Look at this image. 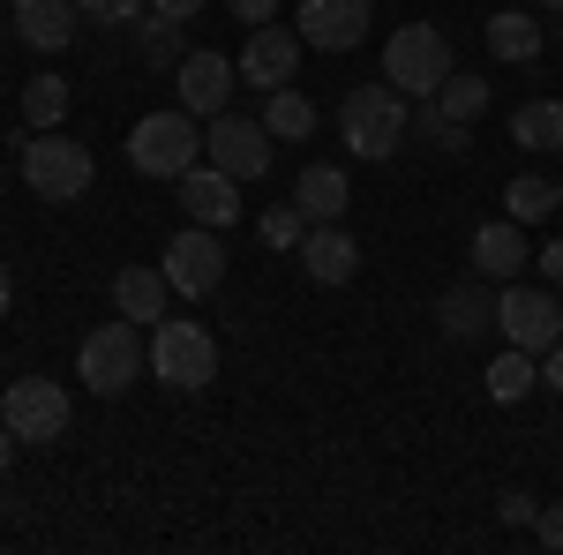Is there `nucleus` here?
<instances>
[{"label": "nucleus", "mask_w": 563, "mask_h": 555, "mask_svg": "<svg viewBox=\"0 0 563 555\" xmlns=\"http://www.w3.org/2000/svg\"><path fill=\"white\" fill-rule=\"evenodd\" d=\"M406 121H413V98L398 84H353L346 106H339V135H346L353 158H390L398 151V135H406Z\"/></svg>", "instance_id": "nucleus-1"}, {"label": "nucleus", "mask_w": 563, "mask_h": 555, "mask_svg": "<svg viewBox=\"0 0 563 555\" xmlns=\"http://www.w3.org/2000/svg\"><path fill=\"white\" fill-rule=\"evenodd\" d=\"M203 158V129H196V113L174 106V113H143L129 129V166L143 180H180V173Z\"/></svg>", "instance_id": "nucleus-2"}, {"label": "nucleus", "mask_w": 563, "mask_h": 555, "mask_svg": "<svg viewBox=\"0 0 563 555\" xmlns=\"http://www.w3.org/2000/svg\"><path fill=\"white\" fill-rule=\"evenodd\" d=\"M451 76V38L435 23H398L384 38V84H398L406 98H435Z\"/></svg>", "instance_id": "nucleus-3"}, {"label": "nucleus", "mask_w": 563, "mask_h": 555, "mask_svg": "<svg viewBox=\"0 0 563 555\" xmlns=\"http://www.w3.org/2000/svg\"><path fill=\"white\" fill-rule=\"evenodd\" d=\"M90 151L84 143H68L60 129H38V143H23V188L38 196V203H76L90 188Z\"/></svg>", "instance_id": "nucleus-4"}, {"label": "nucleus", "mask_w": 563, "mask_h": 555, "mask_svg": "<svg viewBox=\"0 0 563 555\" xmlns=\"http://www.w3.org/2000/svg\"><path fill=\"white\" fill-rule=\"evenodd\" d=\"M76 376H84V390H98V398H121L129 384H143V331H135L129 315H121V323H98L84 338V353H76Z\"/></svg>", "instance_id": "nucleus-5"}, {"label": "nucleus", "mask_w": 563, "mask_h": 555, "mask_svg": "<svg viewBox=\"0 0 563 555\" xmlns=\"http://www.w3.org/2000/svg\"><path fill=\"white\" fill-rule=\"evenodd\" d=\"M151 376L166 390H203L218 384V345L203 323H166L158 315V331H151Z\"/></svg>", "instance_id": "nucleus-6"}, {"label": "nucleus", "mask_w": 563, "mask_h": 555, "mask_svg": "<svg viewBox=\"0 0 563 555\" xmlns=\"http://www.w3.org/2000/svg\"><path fill=\"white\" fill-rule=\"evenodd\" d=\"M0 421L15 428V443H60L68 421H76V398L60 384H45V376H23V384H8V398H0Z\"/></svg>", "instance_id": "nucleus-7"}, {"label": "nucleus", "mask_w": 563, "mask_h": 555, "mask_svg": "<svg viewBox=\"0 0 563 555\" xmlns=\"http://www.w3.org/2000/svg\"><path fill=\"white\" fill-rule=\"evenodd\" d=\"M496 323H504V345H519V353H549L563 338V300L549 286H504L496 293Z\"/></svg>", "instance_id": "nucleus-8"}, {"label": "nucleus", "mask_w": 563, "mask_h": 555, "mask_svg": "<svg viewBox=\"0 0 563 555\" xmlns=\"http://www.w3.org/2000/svg\"><path fill=\"white\" fill-rule=\"evenodd\" d=\"M203 158L233 180H263L271 173V129L263 121H241V113H218L211 135H203Z\"/></svg>", "instance_id": "nucleus-9"}, {"label": "nucleus", "mask_w": 563, "mask_h": 555, "mask_svg": "<svg viewBox=\"0 0 563 555\" xmlns=\"http://www.w3.org/2000/svg\"><path fill=\"white\" fill-rule=\"evenodd\" d=\"M166 278H174V293H188V300H203L218 278H225V248H218L211 225H188V233L166 241Z\"/></svg>", "instance_id": "nucleus-10"}, {"label": "nucleus", "mask_w": 563, "mask_h": 555, "mask_svg": "<svg viewBox=\"0 0 563 555\" xmlns=\"http://www.w3.org/2000/svg\"><path fill=\"white\" fill-rule=\"evenodd\" d=\"M301 68V31H278V23H256L249 45H241V76L256 90H286Z\"/></svg>", "instance_id": "nucleus-11"}, {"label": "nucleus", "mask_w": 563, "mask_h": 555, "mask_svg": "<svg viewBox=\"0 0 563 555\" xmlns=\"http://www.w3.org/2000/svg\"><path fill=\"white\" fill-rule=\"evenodd\" d=\"M233 60L225 53H180V68H174V90H180V106L188 113H203V121H218L225 113V98H233Z\"/></svg>", "instance_id": "nucleus-12"}, {"label": "nucleus", "mask_w": 563, "mask_h": 555, "mask_svg": "<svg viewBox=\"0 0 563 555\" xmlns=\"http://www.w3.org/2000/svg\"><path fill=\"white\" fill-rule=\"evenodd\" d=\"M180 211L196 218V225H211V233H225V225L241 218V180H233V173H218L211 158H203V166H188V173H180Z\"/></svg>", "instance_id": "nucleus-13"}, {"label": "nucleus", "mask_w": 563, "mask_h": 555, "mask_svg": "<svg viewBox=\"0 0 563 555\" xmlns=\"http://www.w3.org/2000/svg\"><path fill=\"white\" fill-rule=\"evenodd\" d=\"M361 38H368V0H301V45L353 53Z\"/></svg>", "instance_id": "nucleus-14"}, {"label": "nucleus", "mask_w": 563, "mask_h": 555, "mask_svg": "<svg viewBox=\"0 0 563 555\" xmlns=\"http://www.w3.org/2000/svg\"><path fill=\"white\" fill-rule=\"evenodd\" d=\"M76 0H15L8 8V23H15V38L23 45H38V53H60V45L76 38Z\"/></svg>", "instance_id": "nucleus-15"}, {"label": "nucleus", "mask_w": 563, "mask_h": 555, "mask_svg": "<svg viewBox=\"0 0 563 555\" xmlns=\"http://www.w3.org/2000/svg\"><path fill=\"white\" fill-rule=\"evenodd\" d=\"M301 270L316 286H346L353 270H361V248H353L339 225H308L301 233Z\"/></svg>", "instance_id": "nucleus-16"}, {"label": "nucleus", "mask_w": 563, "mask_h": 555, "mask_svg": "<svg viewBox=\"0 0 563 555\" xmlns=\"http://www.w3.org/2000/svg\"><path fill=\"white\" fill-rule=\"evenodd\" d=\"M481 38H488V53H496V60H541L549 31H541L526 8H496V15L481 23Z\"/></svg>", "instance_id": "nucleus-17"}, {"label": "nucleus", "mask_w": 563, "mask_h": 555, "mask_svg": "<svg viewBox=\"0 0 563 555\" xmlns=\"http://www.w3.org/2000/svg\"><path fill=\"white\" fill-rule=\"evenodd\" d=\"M166 293H174V278H166V270H143V263H129V270L113 278V308H121L129 323H158V315H166Z\"/></svg>", "instance_id": "nucleus-18"}, {"label": "nucleus", "mask_w": 563, "mask_h": 555, "mask_svg": "<svg viewBox=\"0 0 563 555\" xmlns=\"http://www.w3.org/2000/svg\"><path fill=\"white\" fill-rule=\"evenodd\" d=\"M435 323H443V338H481L488 323H496V293L488 286H451V293L435 300Z\"/></svg>", "instance_id": "nucleus-19"}, {"label": "nucleus", "mask_w": 563, "mask_h": 555, "mask_svg": "<svg viewBox=\"0 0 563 555\" xmlns=\"http://www.w3.org/2000/svg\"><path fill=\"white\" fill-rule=\"evenodd\" d=\"M474 270H481V278H511V270H526L519 218H496V225H481V233H474Z\"/></svg>", "instance_id": "nucleus-20"}, {"label": "nucleus", "mask_w": 563, "mask_h": 555, "mask_svg": "<svg viewBox=\"0 0 563 555\" xmlns=\"http://www.w3.org/2000/svg\"><path fill=\"white\" fill-rule=\"evenodd\" d=\"M294 203H301L308 225H339V211H346V173L339 166H308L301 180H294Z\"/></svg>", "instance_id": "nucleus-21"}, {"label": "nucleus", "mask_w": 563, "mask_h": 555, "mask_svg": "<svg viewBox=\"0 0 563 555\" xmlns=\"http://www.w3.org/2000/svg\"><path fill=\"white\" fill-rule=\"evenodd\" d=\"M511 143L519 151H563V98H533L511 113Z\"/></svg>", "instance_id": "nucleus-22"}, {"label": "nucleus", "mask_w": 563, "mask_h": 555, "mask_svg": "<svg viewBox=\"0 0 563 555\" xmlns=\"http://www.w3.org/2000/svg\"><path fill=\"white\" fill-rule=\"evenodd\" d=\"M263 129H271V143H301V135L316 129V106H308L294 84L271 90V98H263Z\"/></svg>", "instance_id": "nucleus-23"}, {"label": "nucleus", "mask_w": 563, "mask_h": 555, "mask_svg": "<svg viewBox=\"0 0 563 555\" xmlns=\"http://www.w3.org/2000/svg\"><path fill=\"white\" fill-rule=\"evenodd\" d=\"M533 384H541V368H533V353H519V345H504V353L488 360V398H496V406H519Z\"/></svg>", "instance_id": "nucleus-24"}, {"label": "nucleus", "mask_w": 563, "mask_h": 555, "mask_svg": "<svg viewBox=\"0 0 563 555\" xmlns=\"http://www.w3.org/2000/svg\"><path fill=\"white\" fill-rule=\"evenodd\" d=\"M504 211L519 218V225H541L549 211H563V188H556V180H541V173H519V180L504 188Z\"/></svg>", "instance_id": "nucleus-25"}, {"label": "nucleus", "mask_w": 563, "mask_h": 555, "mask_svg": "<svg viewBox=\"0 0 563 555\" xmlns=\"http://www.w3.org/2000/svg\"><path fill=\"white\" fill-rule=\"evenodd\" d=\"M406 129L421 135V143H435L443 158H459V151L474 143V135H466V121H443V106H435V98H413V121H406Z\"/></svg>", "instance_id": "nucleus-26"}, {"label": "nucleus", "mask_w": 563, "mask_h": 555, "mask_svg": "<svg viewBox=\"0 0 563 555\" xmlns=\"http://www.w3.org/2000/svg\"><path fill=\"white\" fill-rule=\"evenodd\" d=\"M23 121H31V129H60V121H68V76H31Z\"/></svg>", "instance_id": "nucleus-27"}, {"label": "nucleus", "mask_w": 563, "mask_h": 555, "mask_svg": "<svg viewBox=\"0 0 563 555\" xmlns=\"http://www.w3.org/2000/svg\"><path fill=\"white\" fill-rule=\"evenodd\" d=\"M435 106H443V121H466V129H474L481 113H488V84L451 68V76H443V90H435Z\"/></svg>", "instance_id": "nucleus-28"}, {"label": "nucleus", "mask_w": 563, "mask_h": 555, "mask_svg": "<svg viewBox=\"0 0 563 555\" xmlns=\"http://www.w3.org/2000/svg\"><path fill=\"white\" fill-rule=\"evenodd\" d=\"M143 60H151V68H180V23L158 15V8H151V23H143Z\"/></svg>", "instance_id": "nucleus-29"}, {"label": "nucleus", "mask_w": 563, "mask_h": 555, "mask_svg": "<svg viewBox=\"0 0 563 555\" xmlns=\"http://www.w3.org/2000/svg\"><path fill=\"white\" fill-rule=\"evenodd\" d=\"M301 233H308L301 203H278V211H263V241H271V248H301Z\"/></svg>", "instance_id": "nucleus-30"}, {"label": "nucleus", "mask_w": 563, "mask_h": 555, "mask_svg": "<svg viewBox=\"0 0 563 555\" xmlns=\"http://www.w3.org/2000/svg\"><path fill=\"white\" fill-rule=\"evenodd\" d=\"M76 8H84V15H98V23H135L151 0H76Z\"/></svg>", "instance_id": "nucleus-31"}, {"label": "nucleus", "mask_w": 563, "mask_h": 555, "mask_svg": "<svg viewBox=\"0 0 563 555\" xmlns=\"http://www.w3.org/2000/svg\"><path fill=\"white\" fill-rule=\"evenodd\" d=\"M533 533H541V548H563V503H541Z\"/></svg>", "instance_id": "nucleus-32"}, {"label": "nucleus", "mask_w": 563, "mask_h": 555, "mask_svg": "<svg viewBox=\"0 0 563 555\" xmlns=\"http://www.w3.org/2000/svg\"><path fill=\"white\" fill-rule=\"evenodd\" d=\"M225 8H233V15H241V23H249V31H256V23H271V15H278V0H225Z\"/></svg>", "instance_id": "nucleus-33"}, {"label": "nucleus", "mask_w": 563, "mask_h": 555, "mask_svg": "<svg viewBox=\"0 0 563 555\" xmlns=\"http://www.w3.org/2000/svg\"><path fill=\"white\" fill-rule=\"evenodd\" d=\"M533 518H541L533 496H504V525H533Z\"/></svg>", "instance_id": "nucleus-34"}, {"label": "nucleus", "mask_w": 563, "mask_h": 555, "mask_svg": "<svg viewBox=\"0 0 563 555\" xmlns=\"http://www.w3.org/2000/svg\"><path fill=\"white\" fill-rule=\"evenodd\" d=\"M533 270H541V278H549V286H563V241H549V248H541V256H533Z\"/></svg>", "instance_id": "nucleus-35"}, {"label": "nucleus", "mask_w": 563, "mask_h": 555, "mask_svg": "<svg viewBox=\"0 0 563 555\" xmlns=\"http://www.w3.org/2000/svg\"><path fill=\"white\" fill-rule=\"evenodd\" d=\"M541 384H549V390H556V398H563V338L549 345V353H541Z\"/></svg>", "instance_id": "nucleus-36"}, {"label": "nucleus", "mask_w": 563, "mask_h": 555, "mask_svg": "<svg viewBox=\"0 0 563 555\" xmlns=\"http://www.w3.org/2000/svg\"><path fill=\"white\" fill-rule=\"evenodd\" d=\"M158 15H174V23H188V15H203V0H151Z\"/></svg>", "instance_id": "nucleus-37"}, {"label": "nucleus", "mask_w": 563, "mask_h": 555, "mask_svg": "<svg viewBox=\"0 0 563 555\" xmlns=\"http://www.w3.org/2000/svg\"><path fill=\"white\" fill-rule=\"evenodd\" d=\"M8 466H15V428L0 421V473H8Z\"/></svg>", "instance_id": "nucleus-38"}, {"label": "nucleus", "mask_w": 563, "mask_h": 555, "mask_svg": "<svg viewBox=\"0 0 563 555\" xmlns=\"http://www.w3.org/2000/svg\"><path fill=\"white\" fill-rule=\"evenodd\" d=\"M8 300H15V278H8V263H0V315H8Z\"/></svg>", "instance_id": "nucleus-39"}, {"label": "nucleus", "mask_w": 563, "mask_h": 555, "mask_svg": "<svg viewBox=\"0 0 563 555\" xmlns=\"http://www.w3.org/2000/svg\"><path fill=\"white\" fill-rule=\"evenodd\" d=\"M8 31H15V23H8V15H0V38H8Z\"/></svg>", "instance_id": "nucleus-40"}, {"label": "nucleus", "mask_w": 563, "mask_h": 555, "mask_svg": "<svg viewBox=\"0 0 563 555\" xmlns=\"http://www.w3.org/2000/svg\"><path fill=\"white\" fill-rule=\"evenodd\" d=\"M541 8H563V0H541Z\"/></svg>", "instance_id": "nucleus-41"}]
</instances>
